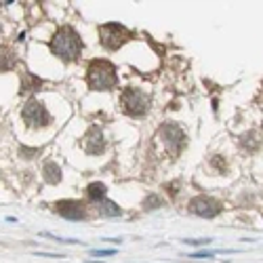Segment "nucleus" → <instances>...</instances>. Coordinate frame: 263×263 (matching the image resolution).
I'll return each instance as SVG.
<instances>
[{"mask_svg":"<svg viewBox=\"0 0 263 263\" xmlns=\"http://www.w3.org/2000/svg\"><path fill=\"white\" fill-rule=\"evenodd\" d=\"M21 118L30 128H42L51 124V114L47 112L45 103H40L38 99H30L24 109H21Z\"/></svg>","mask_w":263,"mask_h":263,"instance_id":"nucleus-3","label":"nucleus"},{"mask_svg":"<svg viewBox=\"0 0 263 263\" xmlns=\"http://www.w3.org/2000/svg\"><path fill=\"white\" fill-rule=\"evenodd\" d=\"M160 137L164 139V143L168 145V149L173 152V154H179L181 147L185 145V139H187L183 128L179 124H175V122H166L160 128Z\"/></svg>","mask_w":263,"mask_h":263,"instance_id":"nucleus-7","label":"nucleus"},{"mask_svg":"<svg viewBox=\"0 0 263 263\" xmlns=\"http://www.w3.org/2000/svg\"><path fill=\"white\" fill-rule=\"evenodd\" d=\"M221 202L211 198V196H196V198H192L187 202V211L198 215V217H204V219H213L217 217L219 213H221Z\"/></svg>","mask_w":263,"mask_h":263,"instance_id":"nucleus-6","label":"nucleus"},{"mask_svg":"<svg viewBox=\"0 0 263 263\" xmlns=\"http://www.w3.org/2000/svg\"><path fill=\"white\" fill-rule=\"evenodd\" d=\"M240 143H242L247 149H257V147H259V141L255 139V133H247V135H242V137H240Z\"/></svg>","mask_w":263,"mask_h":263,"instance_id":"nucleus-14","label":"nucleus"},{"mask_svg":"<svg viewBox=\"0 0 263 263\" xmlns=\"http://www.w3.org/2000/svg\"><path fill=\"white\" fill-rule=\"evenodd\" d=\"M42 175H45V181L55 185L61 181V166L55 164V162H47L45 166H42Z\"/></svg>","mask_w":263,"mask_h":263,"instance_id":"nucleus-10","label":"nucleus"},{"mask_svg":"<svg viewBox=\"0 0 263 263\" xmlns=\"http://www.w3.org/2000/svg\"><path fill=\"white\" fill-rule=\"evenodd\" d=\"M162 204V200L158 198V196L156 194H152V196H147V198L143 200V209L145 211H154V209H158Z\"/></svg>","mask_w":263,"mask_h":263,"instance_id":"nucleus-15","label":"nucleus"},{"mask_svg":"<svg viewBox=\"0 0 263 263\" xmlns=\"http://www.w3.org/2000/svg\"><path fill=\"white\" fill-rule=\"evenodd\" d=\"M116 251H93L95 257H105V255H114Z\"/></svg>","mask_w":263,"mask_h":263,"instance_id":"nucleus-18","label":"nucleus"},{"mask_svg":"<svg viewBox=\"0 0 263 263\" xmlns=\"http://www.w3.org/2000/svg\"><path fill=\"white\" fill-rule=\"evenodd\" d=\"M99 38H101V45L105 49L116 51L124 45V42L130 40V32L120 24H105L99 28Z\"/></svg>","mask_w":263,"mask_h":263,"instance_id":"nucleus-4","label":"nucleus"},{"mask_svg":"<svg viewBox=\"0 0 263 263\" xmlns=\"http://www.w3.org/2000/svg\"><path fill=\"white\" fill-rule=\"evenodd\" d=\"M99 213L105 215V217H120L122 215V209L116 202H112V200H103L101 206H99Z\"/></svg>","mask_w":263,"mask_h":263,"instance_id":"nucleus-12","label":"nucleus"},{"mask_svg":"<svg viewBox=\"0 0 263 263\" xmlns=\"http://www.w3.org/2000/svg\"><path fill=\"white\" fill-rule=\"evenodd\" d=\"M55 211L65 219H72V221H82L86 217L82 202H76V200H61L55 204Z\"/></svg>","mask_w":263,"mask_h":263,"instance_id":"nucleus-9","label":"nucleus"},{"mask_svg":"<svg viewBox=\"0 0 263 263\" xmlns=\"http://www.w3.org/2000/svg\"><path fill=\"white\" fill-rule=\"evenodd\" d=\"M40 84H42L40 78L32 76L30 72H24V84H21V91H34V89H38Z\"/></svg>","mask_w":263,"mask_h":263,"instance_id":"nucleus-13","label":"nucleus"},{"mask_svg":"<svg viewBox=\"0 0 263 263\" xmlns=\"http://www.w3.org/2000/svg\"><path fill=\"white\" fill-rule=\"evenodd\" d=\"M13 63H15L13 53L11 51H3V72H9L13 68Z\"/></svg>","mask_w":263,"mask_h":263,"instance_id":"nucleus-16","label":"nucleus"},{"mask_svg":"<svg viewBox=\"0 0 263 263\" xmlns=\"http://www.w3.org/2000/svg\"><path fill=\"white\" fill-rule=\"evenodd\" d=\"M105 194H107V187L103 183H99V181L86 185V196H89V200H93V202H103Z\"/></svg>","mask_w":263,"mask_h":263,"instance_id":"nucleus-11","label":"nucleus"},{"mask_svg":"<svg viewBox=\"0 0 263 263\" xmlns=\"http://www.w3.org/2000/svg\"><path fill=\"white\" fill-rule=\"evenodd\" d=\"M118 82L116 68L105 59L91 61L89 70H86V84L91 91H112Z\"/></svg>","mask_w":263,"mask_h":263,"instance_id":"nucleus-2","label":"nucleus"},{"mask_svg":"<svg viewBox=\"0 0 263 263\" xmlns=\"http://www.w3.org/2000/svg\"><path fill=\"white\" fill-rule=\"evenodd\" d=\"M185 245H192V247H206L211 240H183Z\"/></svg>","mask_w":263,"mask_h":263,"instance_id":"nucleus-17","label":"nucleus"},{"mask_svg":"<svg viewBox=\"0 0 263 263\" xmlns=\"http://www.w3.org/2000/svg\"><path fill=\"white\" fill-rule=\"evenodd\" d=\"M84 149L89 152L91 156H99L101 152L105 149V137H103V130L99 126H91L89 130H86Z\"/></svg>","mask_w":263,"mask_h":263,"instance_id":"nucleus-8","label":"nucleus"},{"mask_svg":"<svg viewBox=\"0 0 263 263\" xmlns=\"http://www.w3.org/2000/svg\"><path fill=\"white\" fill-rule=\"evenodd\" d=\"M120 105L130 116H143L149 107V97L139 89H124L120 95Z\"/></svg>","mask_w":263,"mask_h":263,"instance_id":"nucleus-5","label":"nucleus"},{"mask_svg":"<svg viewBox=\"0 0 263 263\" xmlns=\"http://www.w3.org/2000/svg\"><path fill=\"white\" fill-rule=\"evenodd\" d=\"M51 51L53 55H57L63 61H76L82 53V40L78 36V32L70 26H63L55 32V36L51 38Z\"/></svg>","mask_w":263,"mask_h":263,"instance_id":"nucleus-1","label":"nucleus"}]
</instances>
